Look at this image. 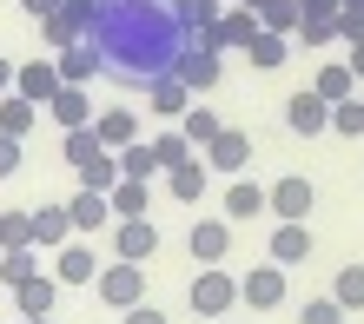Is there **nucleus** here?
<instances>
[{
	"label": "nucleus",
	"mask_w": 364,
	"mask_h": 324,
	"mask_svg": "<svg viewBox=\"0 0 364 324\" xmlns=\"http://www.w3.org/2000/svg\"><path fill=\"white\" fill-rule=\"evenodd\" d=\"M338 40V14L331 20H298V47H331Z\"/></svg>",
	"instance_id": "obj_39"
},
{
	"label": "nucleus",
	"mask_w": 364,
	"mask_h": 324,
	"mask_svg": "<svg viewBox=\"0 0 364 324\" xmlns=\"http://www.w3.org/2000/svg\"><path fill=\"white\" fill-rule=\"evenodd\" d=\"M119 172L126 179H153V172H166V166H159V153L146 139H133V146H119Z\"/></svg>",
	"instance_id": "obj_30"
},
{
	"label": "nucleus",
	"mask_w": 364,
	"mask_h": 324,
	"mask_svg": "<svg viewBox=\"0 0 364 324\" xmlns=\"http://www.w3.org/2000/svg\"><path fill=\"white\" fill-rule=\"evenodd\" d=\"M199 99L192 86L179 80V73H159L153 86H146V113H159V119H186V106Z\"/></svg>",
	"instance_id": "obj_11"
},
{
	"label": "nucleus",
	"mask_w": 364,
	"mask_h": 324,
	"mask_svg": "<svg viewBox=\"0 0 364 324\" xmlns=\"http://www.w3.org/2000/svg\"><path fill=\"white\" fill-rule=\"evenodd\" d=\"M186 252H192V265H225V252H232V219H192Z\"/></svg>",
	"instance_id": "obj_6"
},
{
	"label": "nucleus",
	"mask_w": 364,
	"mask_h": 324,
	"mask_svg": "<svg viewBox=\"0 0 364 324\" xmlns=\"http://www.w3.org/2000/svg\"><path fill=\"white\" fill-rule=\"evenodd\" d=\"M205 40H219V47H225V53H232V47H239V53H245V47H252V40H259V7H239V0H232V7L219 14V27H212Z\"/></svg>",
	"instance_id": "obj_10"
},
{
	"label": "nucleus",
	"mask_w": 364,
	"mask_h": 324,
	"mask_svg": "<svg viewBox=\"0 0 364 324\" xmlns=\"http://www.w3.org/2000/svg\"><path fill=\"white\" fill-rule=\"evenodd\" d=\"M298 324H345V305H338V298H311V305L298 311Z\"/></svg>",
	"instance_id": "obj_40"
},
{
	"label": "nucleus",
	"mask_w": 364,
	"mask_h": 324,
	"mask_svg": "<svg viewBox=\"0 0 364 324\" xmlns=\"http://www.w3.org/2000/svg\"><path fill=\"white\" fill-rule=\"evenodd\" d=\"M53 7H60V0H20V14H27V20H47Z\"/></svg>",
	"instance_id": "obj_45"
},
{
	"label": "nucleus",
	"mask_w": 364,
	"mask_h": 324,
	"mask_svg": "<svg viewBox=\"0 0 364 324\" xmlns=\"http://www.w3.org/2000/svg\"><path fill=\"white\" fill-rule=\"evenodd\" d=\"M126 324H166V311H159V305H133V311H126Z\"/></svg>",
	"instance_id": "obj_44"
},
{
	"label": "nucleus",
	"mask_w": 364,
	"mask_h": 324,
	"mask_svg": "<svg viewBox=\"0 0 364 324\" xmlns=\"http://www.w3.org/2000/svg\"><path fill=\"white\" fill-rule=\"evenodd\" d=\"M93 47H100L106 80L153 86L159 73H179L192 27H186L179 0H106L100 20H93Z\"/></svg>",
	"instance_id": "obj_1"
},
{
	"label": "nucleus",
	"mask_w": 364,
	"mask_h": 324,
	"mask_svg": "<svg viewBox=\"0 0 364 324\" xmlns=\"http://www.w3.org/2000/svg\"><path fill=\"white\" fill-rule=\"evenodd\" d=\"M199 159H205L212 172H232V179H239V172L252 166V139H245V133H232V126H225V133L212 139V146H199Z\"/></svg>",
	"instance_id": "obj_12"
},
{
	"label": "nucleus",
	"mask_w": 364,
	"mask_h": 324,
	"mask_svg": "<svg viewBox=\"0 0 364 324\" xmlns=\"http://www.w3.org/2000/svg\"><path fill=\"white\" fill-rule=\"evenodd\" d=\"M298 7H305V20H331L338 7H345V0H298Z\"/></svg>",
	"instance_id": "obj_43"
},
{
	"label": "nucleus",
	"mask_w": 364,
	"mask_h": 324,
	"mask_svg": "<svg viewBox=\"0 0 364 324\" xmlns=\"http://www.w3.org/2000/svg\"><path fill=\"white\" fill-rule=\"evenodd\" d=\"M20 324H53V318H20Z\"/></svg>",
	"instance_id": "obj_48"
},
{
	"label": "nucleus",
	"mask_w": 364,
	"mask_h": 324,
	"mask_svg": "<svg viewBox=\"0 0 364 324\" xmlns=\"http://www.w3.org/2000/svg\"><path fill=\"white\" fill-rule=\"evenodd\" d=\"M106 199H113V219H146V179H119Z\"/></svg>",
	"instance_id": "obj_31"
},
{
	"label": "nucleus",
	"mask_w": 364,
	"mask_h": 324,
	"mask_svg": "<svg viewBox=\"0 0 364 324\" xmlns=\"http://www.w3.org/2000/svg\"><path fill=\"white\" fill-rule=\"evenodd\" d=\"M318 93H325L331 106H338V99H351V93H358V73H351V60H331V67H318Z\"/></svg>",
	"instance_id": "obj_27"
},
{
	"label": "nucleus",
	"mask_w": 364,
	"mask_h": 324,
	"mask_svg": "<svg viewBox=\"0 0 364 324\" xmlns=\"http://www.w3.org/2000/svg\"><path fill=\"white\" fill-rule=\"evenodd\" d=\"M113 252L133 258V265H146V258L159 252V225L153 219H113Z\"/></svg>",
	"instance_id": "obj_9"
},
{
	"label": "nucleus",
	"mask_w": 364,
	"mask_h": 324,
	"mask_svg": "<svg viewBox=\"0 0 364 324\" xmlns=\"http://www.w3.org/2000/svg\"><path fill=\"white\" fill-rule=\"evenodd\" d=\"M239 291H245V305L252 311H272V305H285V265H252L245 278H239Z\"/></svg>",
	"instance_id": "obj_8"
},
{
	"label": "nucleus",
	"mask_w": 364,
	"mask_h": 324,
	"mask_svg": "<svg viewBox=\"0 0 364 324\" xmlns=\"http://www.w3.org/2000/svg\"><path fill=\"white\" fill-rule=\"evenodd\" d=\"M60 86H67V80H60V60H27V67H20V80H14V93H27V99L47 106Z\"/></svg>",
	"instance_id": "obj_17"
},
{
	"label": "nucleus",
	"mask_w": 364,
	"mask_h": 324,
	"mask_svg": "<svg viewBox=\"0 0 364 324\" xmlns=\"http://www.w3.org/2000/svg\"><path fill=\"white\" fill-rule=\"evenodd\" d=\"M331 298L345 311H364V265H338V278H331Z\"/></svg>",
	"instance_id": "obj_32"
},
{
	"label": "nucleus",
	"mask_w": 364,
	"mask_h": 324,
	"mask_svg": "<svg viewBox=\"0 0 364 324\" xmlns=\"http://www.w3.org/2000/svg\"><path fill=\"white\" fill-rule=\"evenodd\" d=\"M245 60H252L259 73H278V67L291 60V33H272V27H259V40L245 47Z\"/></svg>",
	"instance_id": "obj_25"
},
{
	"label": "nucleus",
	"mask_w": 364,
	"mask_h": 324,
	"mask_svg": "<svg viewBox=\"0 0 364 324\" xmlns=\"http://www.w3.org/2000/svg\"><path fill=\"white\" fill-rule=\"evenodd\" d=\"M14 80H20V67H14V60H0V99L14 93Z\"/></svg>",
	"instance_id": "obj_46"
},
{
	"label": "nucleus",
	"mask_w": 364,
	"mask_h": 324,
	"mask_svg": "<svg viewBox=\"0 0 364 324\" xmlns=\"http://www.w3.org/2000/svg\"><path fill=\"white\" fill-rule=\"evenodd\" d=\"M179 14H186L192 33H212V27H219V0H179Z\"/></svg>",
	"instance_id": "obj_38"
},
{
	"label": "nucleus",
	"mask_w": 364,
	"mask_h": 324,
	"mask_svg": "<svg viewBox=\"0 0 364 324\" xmlns=\"http://www.w3.org/2000/svg\"><path fill=\"white\" fill-rule=\"evenodd\" d=\"M331 133H345V139H358V133H364V99H358V93L331 106Z\"/></svg>",
	"instance_id": "obj_37"
},
{
	"label": "nucleus",
	"mask_w": 364,
	"mask_h": 324,
	"mask_svg": "<svg viewBox=\"0 0 364 324\" xmlns=\"http://www.w3.org/2000/svg\"><path fill=\"white\" fill-rule=\"evenodd\" d=\"M205 179H212V166L186 159V166H173V172H166V192H173L179 205H199V199H205Z\"/></svg>",
	"instance_id": "obj_24"
},
{
	"label": "nucleus",
	"mask_w": 364,
	"mask_h": 324,
	"mask_svg": "<svg viewBox=\"0 0 364 324\" xmlns=\"http://www.w3.org/2000/svg\"><path fill=\"white\" fill-rule=\"evenodd\" d=\"M53 291H60V278H47V271L20 278V285H14V305H20V318H47V311H53Z\"/></svg>",
	"instance_id": "obj_20"
},
{
	"label": "nucleus",
	"mask_w": 364,
	"mask_h": 324,
	"mask_svg": "<svg viewBox=\"0 0 364 324\" xmlns=\"http://www.w3.org/2000/svg\"><path fill=\"white\" fill-rule=\"evenodd\" d=\"M67 212H73V232H100V225H113V199H106V192H93V185H80L73 199H67Z\"/></svg>",
	"instance_id": "obj_18"
},
{
	"label": "nucleus",
	"mask_w": 364,
	"mask_h": 324,
	"mask_svg": "<svg viewBox=\"0 0 364 324\" xmlns=\"http://www.w3.org/2000/svg\"><path fill=\"white\" fill-rule=\"evenodd\" d=\"M338 40H351V47L364 40V7H358V0H345V7H338Z\"/></svg>",
	"instance_id": "obj_41"
},
{
	"label": "nucleus",
	"mask_w": 364,
	"mask_h": 324,
	"mask_svg": "<svg viewBox=\"0 0 364 324\" xmlns=\"http://www.w3.org/2000/svg\"><path fill=\"white\" fill-rule=\"evenodd\" d=\"M33 245V212H0V252Z\"/></svg>",
	"instance_id": "obj_36"
},
{
	"label": "nucleus",
	"mask_w": 364,
	"mask_h": 324,
	"mask_svg": "<svg viewBox=\"0 0 364 324\" xmlns=\"http://www.w3.org/2000/svg\"><path fill=\"white\" fill-rule=\"evenodd\" d=\"M40 113H47V106H40V99H27V93H7V99H0V133H14V139H27Z\"/></svg>",
	"instance_id": "obj_26"
},
{
	"label": "nucleus",
	"mask_w": 364,
	"mask_h": 324,
	"mask_svg": "<svg viewBox=\"0 0 364 324\" xmlns=\"http://www.w3.org/2000/svg\"><path fill=\"white\" fill-rule=\"evenodd\" d=\"M14 172H20V139L0 133V179H14Z\"/></svg>",
	"instance_id": "obj_42"
},
{
	"label": "nucleus",
	"mask_w": 364,
	"mask_h": 324,
	"mask_svg": "<svg viewBox=\"0 0 364 324\" xmlns=\"http://www.w3.org/2000/svg\"><path fill=\"white\" fill-rule=\"evenodd\" d=\"M100 7H106V0H60V7L40 20L47 47L60 53V47H73V40H87V33H93V20H100Z\"/></svg>",
	"instance_id": "obj_3"
},
{
	"label": "nucleus",
	"mask_w": 364,
	"mask_h": 324,
	"mask_svg": "<svg viewBox=\"0 0 364 324\" xmlns=\"http://www.w3.org/2000/svg\"><path fill=\"white\" fill-rule=\"evenodd\" d=\"M186 298H192V311H199V318H225L232 305H245L239 278H232L225 265H199V278L186 285Z\"/></svg>",
	"instance_id": "obj_2"
},
{
	"label": "nucleus",
	"mask_w": 364,
	"mask_h": 324,
	"mask_svg": "<svg viewBox=\"0 0 364 324\" xmlns=\"http://www.w3.org/2000/svg\"><path fill=\"white\" fill-rule=\"evenodd\" d=\"M285 126H291L298 139H311V133H331V99L318 93V86H311V93H291V99H285Z\"/></svg>",
	"instance_id": "obj_7"
},
{
	"label": "nucleus",
	"mask_w": 364,
	"mask_h": 324,
	"mask_svg": "<svg viewBox=\"0 0 364 324\" xmlns=\"http://www.w3.org/2000/svg\"><path fill=\"white\" fill-rule=\"evenodd\" d=\"M93 291H100V305H113V311H133V305H146V265L119 258V265H106V271L93 278Z\"/></svg>",
	"instance_id": "obj_4"
},
{
	"label": "nucleus",
	"mask_w": 364,
	"mask_h": 324,
	"mask_svg": "<svg viewBox=\"0 0 364 324\" xmlns=\"http://www.w3.org/2000/svg\"><path fill=\"white\" fill-rule=\"evenodd\" d=\"M100 73V47H93V33L87 40H73V47H60V80L67 86H93Z\"/></svg>",
	"instance_id": "obj_19"
},
{
	"label": "nucleus",
	"mask_w": 364,
	"mask_h": 324,
	"mask_svg": "<svg viewBox=\"0 0 364 324\" xmlns=\"http://www.w3.org/2000/svg\"><path fill=\"white\" fill-rule=\"evenodd\" d=\"M345 60H351V73H358V80H364V40H358V47H351V53H345Z\"/></svg>",
	"instance_id": "obj_47"
},
{
	"label": "nucleus",
	"mask_w": 364,
	"mask_h": 324,
	"mask_svg": "<svg viewBox=\"0 0 364 324\" xmlns=\"http://www.w3.org/2000/svg\"><path fill=\"white\" fill-rule=\"evenodd\" d=\"M239 7H265V0H239Z\"/></svg>",
	"instance_id": "obj_49"
},
{
	"label": "nucleus",
	"mask_w": 364,
	"mask_h": 324,
	"mask_svg": "<svg viewBox=\"0 0 364 324\" xmlns=\"http://www.w3.org/2000/svg\"><path fill=\"white\" fill-rule=\"evenodd\" d=\"M153 153H159L166 172H173V166H186V159H199V146H192V139H186V126H179V133H159V139H153Z\"/></svg>",
	"instance_id": "obj_35"
},
{
	"label": "nucleus",
	"mask_w": 364,
	"mask_h": 324,
	"mask_svg": "<svg viewBox=\"0 0 364 324\" xmlns=\"http://www.w3.org/2000/svg\"><path fill=\"white\" fill-rule=\"evenodd\" d=\"M40 271V245H14V252H0V285H20V278H33Z\"/></svg>",
	"instance_id": "obj_28"
},
{
	"label": "nucleus",
	"mask_w": 364,
	"mask_h": 324,
	"mask_svg": "<svg viewBox=\"0 0 364 324\" xmlns=\"http://www.w3.org/2000/svg\"><path fill=\"white\" fill-rule=\"evenodd\" d=\"M272 258H278L285 271L311 258V232H305V219H278V232H272Z\"/></svg>",
	"instance_id": "obj_16"
},
{
	"label": "nucleus",
	"mask_w": 364,
	"mask_h": 324,
	"mask_svg": "<svg viewBox=\"0 0 364 324\" xmlns=\"http://www.w3.org/2000/svg\"><path fill=\"white\" fill-rule=\"evenodd\" d=\"M179 126H186V139H192V146H212V139L225 133V126H219V113H212V106H199V99L186 106V119H179Z\"/></svg>",
	"instance_id": "obj_29"
},
{
	"label": "nucleus",
	"mask_w": 364,
	"mask_h": 324,
	"mask_svg": "<svg viewBox=\"0 0 364 324\" xmlns=\"http://www.w3.org/2000/svg\"><path fill=\"white\" fill-rule=\"evenodd\" d=\"M93 133L119 153V146H133V139H139V113H133V106H106V113H93Z\"/></svg>",
	"instance_id": "obj_21"
},
{
	"label": "nucleus",
	"mask_w": 364,
	"mask_h": 324,
	"mask_svg": "<svg viewBox=\"0 0 364 324\" xmlns=\"http://www.w3.org/2000/svg\"><path fill=\"white\" fill-rule=\"evenodd\" d=\"M100 146H106V139L93 133V126H73V133L60 139V159H67V166H87V159L100 153Z\"/></svg>",
	"instance_id": "obj_33"
},
{
	"label": "nucleus",
	"mask_w": 364,
	"mask_h": 324,
	"mask_svg": "<svg viewBox=\"0 0 364 324\" xmlns=\"http://www.w3.org/2000/svg\"><path fill=\"white\" fill-rule=\"evenodd\" d=\"M219 40H205V33H192V47H186V60H179V80L192 86V93H212L219 86Z\"/></svg>",
	"instance_id": "obj_5"
},
{
	"label": "nucleus",
	"mask_w": 364,
	"mask_h": 324,
	"mask_svg": "<svg viewBox=\"0 0 364 324\" xmlns=\"http://www.w3.org/2000/svg\"><path fill=\"white\" fill-rule=\"evenodd\" d=\"M259 212H272V192L252 185V179H232V192H225V219L245 225V219H259Z\"/></svg>",
	"instance_id": "obj_22"
},
{
	"label": "nucleus",
	"mask_w": 364,
	"mask_h": 324,
	"mask_svg": "<svg viewBox=\"0 0 364 324\" xmlns=\"http://www.w3.org/2000/svg\"><path fill=\"white\" fill-rule=\"evenodd\" d=\"M298 20H305L298 0H265L259 7V27H272V33H298Z\"/></svg>",
	"instance_id": "obj_34"
},
{
	"label": "nucleus",
	"mask_w": 364,
	"mask_h": 324,
	"mask_svg": "<svg viewBox=\"0 0 364 324\" xmlns=\"http://www.w3.org/2000/svg\"><path fill=\"white\" fill-rule=\"evenodd\" d=\"M311 205H318V192H311V179H298V172L272 185V212H278V219H305Z\"/></svg>",
	"instance_id": "obj_23"
},
{
	"label": "nucleus",
	"mask_w": 364,
	"mask_h": 324,
	"mask_svg": "<svg viewBox=\"0 0 364 324\" xmlns=\"http://www.w3.org/2000/svg\"><path fill=\"white\" fill-rule=\"evenodd\" d=\"M53 278H60V285H93V278H100V265H93V245L67 239V245L53 252Z\"/></svg>",
	"instance_id": "obj_14"
},
{
	"label": "nucleus",
	"mask_w": 364,
	"mask_h": 324,
	"mask_svg": "<svg viewBox=\"0 0 364 324\" xmlns=\"http://www.w3.org/2000/svg\"><path fill=\"white\" fill-rule=\"evenodd\" d=\"M47 113H53L60 133H73V126H93V93H87V86H60V93L47 99Z\"/></svg>",
	"instance_id": "obj_13"
},
{
	"label": "nucleus",
	"mask_w": 364,
	"mask_h": 324,
	"mask_svg": "<svg viewBox=\"0 0 364 324\" xmlns=\"http://www.w3.org/2000/svg\"><path fill=\"white\" fill-rule=\"evenodd\" d=\"M67 239H80V232H73V212H67V205H40V212H33V245H40V252H60Z\"/></svg>",
	"instance_id": "obj_15"
}]
</instances>
